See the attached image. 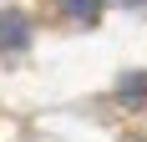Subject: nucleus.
Instances as JSON below:
<instances>
[{
	"label": "nucleus",
	"mask_w": 147,
	"mask_h": 142,
	"mask_svg": "<svg viewBox=\"0 0 147 142\" xmlns=\"http://www.w3.org/2000/svg\"><path fill=\"white\" fill-rule=\"evenodd\" d=\"M30 46V26H26V15H0V56L5 51H26Z\"/></svg>",
	"instance_id": "f257e3e1"
},
{
	"label": "nucleus",
	"mask_w": 147,
	"mask_h": 142,
	"mask_svg": "<svg viewBox=\"0 0 147 142\" xmlns=\"http://www.w3.org/2000/svg\"><path fill=\"white\" fill-rule=\"evenodd\" d=\"M117 97L132 107V112H147V71H132V76H122L117 81Z\"/></svg>",
	"instance_id": "f03ea898"
},
{
	"label": "nucleus",
	"mask_w": 147,
	"mask_h": 142,
	"mask_svg": "<svg viewBox=\"0 0 147 142\" xmlns=\"http://www.w3.org/2000/svg\"><path fill=\"white\" fill-rule=\"evenodd\" d=\"M61 15L66 20H76V26H96L102 20V0H56Z\"/></svg>",
	"instance_id": "7ed1b4c3"
},
{
	"label": "nucleus",
	"mask_w": 147,
	"mask_h": 142,
	"mask_svg": "<svg viewBox=\"0 0 147 142\" xmlns=\"http://www.w3.org/2000/svg\"><path fill=\"white\" fill-rule=\"evenodd\" d=\"M127 5H142V0H127Z\"/></svg>",
	"instance_id": "20e7f679"
},
{
	"label": "nucleus",
	"mask_w": 147,
	"mask_h": 142,
	"mask_svg": "<svg viewBox=\"0 0 147 142\" xmlns=\"http://www.w3.org/2000/svg\"><path fill=\"white\" fill-rule=\"evenodd\" d=\"M137 142H147V137H137Z\"/></svg>",
	"instance_id": "39448f33"
}]
</instances>
